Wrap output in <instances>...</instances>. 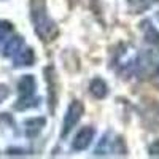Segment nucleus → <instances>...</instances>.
I'll use <instances>...</instances> for the list:
<instances>
[{
  "mask_svg": "<svg viewBox=\"0 0 159 159\" xmlns=\"http://www.w3.org/2000/svg\"><path fill=\"white\" fill-rule=\"evenodd\" d=\"M32 22L35 27V34L43 40V42H51L59 34L56 22L48 15V10L43 0H34L32 2Z\"/></svg>",
  "mask_w": 159,
  "mask_h": 159,
  "instance_id": "obj_1",
  "label": "nucleus"
},
{
  "mask_svg": "<svg viewBox=\"0 0 159 159\" xmlns=\"http://www.w3.org/2000/svg\"><path fill=\"white\" fill-rule=\"evenodd\" d=\"M84 113V105L81 100H72L67 111L64 115V121H62V130H61V137H67L69 132L78 124V121L81 119Z\"/></svg>",
  "mask_w": 159,
  "mask_h": 159,
  "instance_id": "obj_2",
  "label": "nucleus"
},
{
  "mask_svg": "<svg viewBox=\"0 0 159 159\" xmlns=\"http://www.w3.org/2000/svg\"><path fill=\"white\" fill-rule=\"evenodd\" d=\"M94 134H96L94 127H91V126L81 127L76 132V135L73 139L72 148L75 151H84L86 148H89V145L92 143V140H94Z\"/></svg>",
  "mask_w": 159,
  "mask_h": 159,
  "instance_id": "obj_3",
  "label": "nucleus"
},
{
  "mask_svg": "<svg viewBox=\"0 0 159 159\" xmlns=\"http://www.w3.org/2000/svg\"><path fill=\"white\" fill-rule=\"evenodd\" d=\"M35 89H37L35 78H34L32 75H25V76H22V78L19 80V83H18V91H19V94H21L19 102L34 99Z\"/></svg>",
  "mask_w": 159,
  "mask_h": 159,
  "instance_id": "obj_4",
  "label": "nucleus"
},
{
  "mask_svg": "<svg viewBox=\"0 0 159 159\" xmlns=\"http://www.w3.org/2000/svg\"><path fill=\"white\" fill-rule=\"evenodd\" d=\"M15 65H32L35 62V54L30 48H25L24 45L18 49V52L15 54Z\"/></svg>",
  "mask_w": 159,
  "mask_h": 159,
  "instance_id": "obj_5",
  "label": "nucleus"
},
{
  "mask_svg": "<svg viewBox=\"0 0 159 159\" xmlns=\"http://www.w3.org/2000/svg\"><path fill=\"white\" fill-rule=\"evenodd\" d=\"M89 92L96 99H105L108 96V86L102 78H94L89 84Z\"/></svg>",
  "mask_w": 159,
  "mask_h": 159,
  "instance_id": "obj_6",
  "label": "nucleus"
},
{
  "mask_svg": "<svg viewBox=\"0 0 159 159\" xmlns=\"http://www.w3.org/2000/svg\"><path fill=\"white\" fill-rule=\"evenodd\" d=\"M45 124H46V119L42 118V116L40 118H30V119H27V121L24 123L25 134H27L29 137H35V135L40 134L42 127H45Z\"/></svg>",
  "mask_w": 159,
  "mask_h": 159,
  "instance_id": "obj_7",
  "label": "nucleus"
},
{
  "mask_svg": "<svg viewBox=\"0 0 159 159\" xmlns=\"http://www.w3.org/2000/svg\"><path fill=\"white\" fill-rule=\"evenodd\" d=\"M142 30H143V37L147 38L148 43L159 45V32L150 21H143L142 22Z\"/></svg>",
  "mask_w": 159,
  "mask_h": 159,
  "instance_id": "obj_8",
  "label": "nucleus"
},
{
  "mask_svg": "<svg viewBox=\"0 0 159 159\" xmlns=\"http://www.w3.org/2000/svg\"><path fill=\"white\" fill-rule=\"evenodd\" d=\"M150 154L151 156H159V140L153 142L151 147H150Z\"/></svg>",
  "mask_w": 159,
  "mask_h": 159,
  "instance_id": "obj_9",
  "label": "nucleus"
},
{
  "mask_svg": "<svg viewBox=\"0 0 159 159\" xmlns=\"http://www.w3.org/2000/svg\"><path fill=\"white\" fill-rule=\"evenodd\" d=\"M154 75H156V78L159 80V64L156 65V69H154Z\"/></svg>",
  "mask_w": 159,
  "mask_h": 159,
  "instance_id": "obj_10",
  "label": "nucleus"
}]
</instances>
